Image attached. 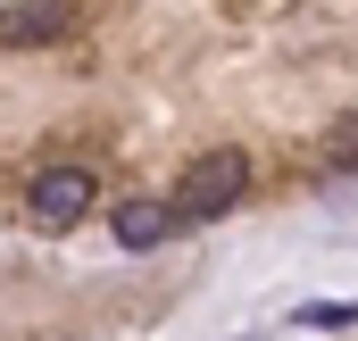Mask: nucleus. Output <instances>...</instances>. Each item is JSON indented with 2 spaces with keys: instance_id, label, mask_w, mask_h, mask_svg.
Here are the masks:
<instances>
[{
  "instance_id": "f257e3e1",
  "label": "nucleus",
  "mask_w": 358,
  "mask_h": 341,
  "mask_svg": "<svg viewBox=\"0 0 358 341\" xmlns=\"http://www.w3.org/2000/svg\"><path fill=\"white\" fill-rule=\"evenodd\" d=\"M92 167H42L34 183H25V217L42 225V233H67V225H84L92 217Z\"/></svg>"
},
{
  "instance_id": "f03ea898",
  "label": "nucleus",
  "mask_w": 358,
  "mask_h": 341,
  "mask_svg": "<svg viewBox=\"0 0 358 341\" xmlns=\"http://www.w3.org/2000/svg\"><path fill=\"white\" fill-rule=\"evenodd\" d=\"M242 191H250V159L242 150H208V159H192V175H183V208L176 217H225Z\"/></svg>"
},
{
  "instance_id": "7ed1b4c3",
  "label": "nucleus",
  "mask_w": 358,
  "mask_h": 341,
  "mask_svg": "<svg viewBox=\"0 0 358 341\" xmlns=\"http://www.w3.org/2000/svg\"><path fill=\"white\" fill-rule=\"evenodd\" d=\"M67 25H76V0H8V8H0V42H8V50L67 42Z\"/></svg>"
},
{
  "instance_id": "20e7f679",
  "label": "nucleus",
  "mask_w": 358,
  "mask_h": 341,
  "mask_svg": "<svg viewBox=\"0 0 358 341\" xmlns=\"http://www.w3.org/2000/svg\"><path fill=\"white\" fill-rule=\"evenodd\" d=\"M108 225H117V242H125V250H159V242H167V233L183 225V217L167 208V200H125Z\"/></svg>"
},
{
  "instance_id": "39448f33",
  "label": "nucleus",
  "mask_w": 358,
  "mask_h": 341,
  "mask_svg": "<svg viewBox=\"0 0 358 341\" xmlns=\"http://www.w3.org/2000/svg\"><path fill=\"white\" fill-rule=\"evenodd\" d=\"M300 325H317V333H334V325H358V308H342V300H317V308H300Z\"/></svg>"
},
{
  "instance_id": "423d86ee",
  "label": "nucleus",
  "mask_w": 358,
  "mask_h": 341,
  "mask_svg": "<svg viewBox=\"0 0 358 341\" xmlns=\"http://www.w3.org/2000/svg\"><path fill=\"white\" fill-rule=\"evenodd\" d=\"M334 167H358V117L342 125V133H334Z\"/></svg>"
}]
</instances>
